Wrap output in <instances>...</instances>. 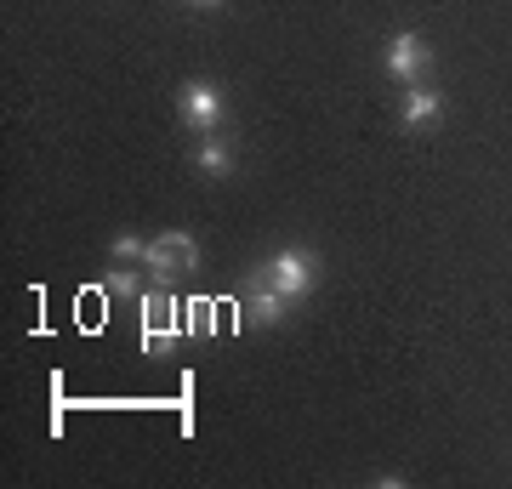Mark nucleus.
<instances>
[{"instance_id": "4", "label": "nucleus", "mask_w": 512, "mask_h": 489, "mask_svg": "<svg viewBox=\"0 0 512 489\" xmlns=\"http://www.w3.org/2000/svg\"><path fill=\"white\" fill-rule=\"evenodd\" d=\"M382 63H387V74H393L399 86H416L421 74H427V63H433V46H427L416 29H399V35H387Z\"/></svg>"}, {"instance_id": "3", "label": "nucleus", "mask_w": 512, "mask_h": 489, "mask_svg": "<svg viewBox=\"0 0 512 489\" xmlns=\"http://www.w3.org/2000/svg\"><path fill=\"white\" fill-rule=\"evenodd\" d=\"M256 268H262L279 290H285V302H302V296L319 285V256H313V251H296V245L274 251L268 262H256Z\"/></svg>"}, {"instance_id": "6", "label": "nucleus", "mask_w": 512, "mask_h": 489, "mask_svg": "<svg viewBox=\"0 0 512 489\" xmlns=\"http://www.w3.org/2000/svg\"><path fill=\"white\" fill-rule=\"evenodd\" d=\"M177 114H183V126H194V131H217L222 86H211V80H188V86L177 91Z\"/></svg>"}, {"instance_id": "2", "label": "nucleus", "mask_w": 512, "mask_h": 489, "mask_svg": "<svg viewBox=\"0 0 512 489\" xmlns=\"http://www.w3.org/2000/svg\"><path fill=\"white\" fill-rule=\"evenodd\" d=\"M143 268L160 279V285H177L183 273H200V239L183 234V228H165L160 239H148Z\"/></svg>"}, {"instance_id": "1", "label": "nucleus", "mask_w": 512, "mask_h": 489, "mask_svg": "<svg viewBox=\"0 0 512 489\" xmlns=\"http://www.w3.org/2000/svg\"><path fill=\"white\" fill-rule=\"evenodd\" d=\"M137 313H143V353H154V359H165V353L188 336V319H177V296L165 285L143 290V296H137Z\"/></svg>"}, {"instance_id": "10", "label": "nucleus", "mask_w": 512, "mask_h": 489, "mask_svg": "<svg viewBox=\"0 0 512 489\" xmlns=\"http://www.w3.org/2000/svg\"><path fill=\"white\" fill-rule=\"evenodd\" d=\"M143 256H148L143 234H114V262H137V268H143Z\"/></svg>"}, {"instance_id": "11", "label": "nucleus", "mask_w": 512, "mask_h": 489, "mask_svg": "<svg viewBox=\"0 0 512 489\" xmlns=\"http://www.w3.org/2000/svg\"><path fill=\"white\" fill-rule=\"evenodd\" d=\"M188 330H194V336L211 330V302H194V308H188Z\"/></svg>"}, {"instance_id": "9", "label": "nucleus", "mask_w": 512, "mask_h": 489, "mask_svg": "<svg viewBox=\"0 0 512 489\" xmlns=\"http://www.w3.org/2000/svg\"><path fill=\"white\" fill-rule=\"evenodd\" d=\"M103 296H114V302H126V296H143V285H137L131 262H120V268L103 273Z\"/></svg>"}, {"instance_id": "8", "label": "nucleus", "mask_w": 512, "mask_h": 489, "mask_svg": "<svg viewBox=\"0 0 512 489\" xmlns=\"http://www.w3.org/2000/svg\"><path fill=\"white\" fill-rule=\"evenodd\" d=\"M194 165H200L205 177H228V171H234V148L222 143V137H205V143L194 148Z\"/></svg>"}, {"instance_id": "7", "label": "nucleus", "mask_w": 512, "mask_h": 489, "mask_svg": "<svg viewBox=\"0 0 512 489\" xmlns=\"http://www.w3.org/2000/svg\"><path fill=\"white\" fill-rule=\"evenodd\" d=\"M439 114H444V97L433 86H404V97H399V126L404 131H433L439 126Z\"/></svg>"}, {"instance_id": "5", "label": "nucleus", "mask_w": 512, "mask_h": 489, "mask_svg": "<svg viewBox=\"0 0 512 489\" xmlns=\"http://www.w3.org/2000/svg\"><path fill=\"white\" fill-rule=\"evenodd\" d=\"M285 308H291V302H285V290H279L268 273H262V268L245 273V319H251L256 330L285 325Z\"/></svg>"}, {"instance_id": "12", "label": "nucleus", "mask_w": 512, "mask_h": 489, "mask_svg": "<svg viewBox=\"0 0 512 489\" xmlns=\"http://www.w3.org/2000/svg\"><path fill=\"white\" fill-rule=\"evenodd\" d=\"M188 6H200V12H211V6H222V0H188Z\"/></svg>"}]
</instances>
